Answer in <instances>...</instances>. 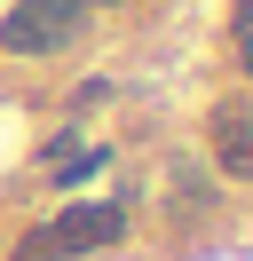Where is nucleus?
Masks as SVG:
<instances>
[{
  "label": "nucleus",
  "instance_id": "nucleus-5",
  "mask_svg": "<svg viewBox=\"0 0 253 261\" xmlns=\"http://www.w3.org/2000/svg\"><path fill=\"white\" fill-rule=\"evenodd\" d=\"M237 32H253V0H237Z\"/></svg>",
  "mask_w": 253,
  "mask_h": 261
},
{
  "label": "nucleus",
  "instance_id": "nucleus-2",
  "mask_svg": "<svg viewBox=\"0 0 253 261\" xmlns=\"http://www.w3.org/2000/svg\"><path fill=\"white\" fill-rule=\"evenodd\" d=\"M40 238H47V253H56V261L103 253V245L127 238V206H111V198H95V206H63L56 222H40Z\"/></svg>",
  "mask_w": 253,
  "mask_h": 261
},
{
  "label": "nucleus",
  "instance_id": "nucleus-6",
  "mask_svg": "<svg viewBox=\"0 0 253 261\" xmlns=\"http://www.w3.org/2000/svg\"><path fill=\"white\" fill-rule=\"evenodd\" d=\"M87 8H95V0H87Z\"/></svg>",
  "mask_w": 253,
  "mask_h": 261
},
{
  "label": "nucleus",
  "instance_id": "nucleus-3",
  "mask_svg": "<svg viewBox=\"0 0 253 261\" xmlns=\"http://www.w3.org/2000/svg\"><path fill=\"white\" fill-rule=\"evenodd\" d=\"M214 166L230 182H253V111L245 103H214Z\"/></svg>",
  "mask_w": 253,
  "mask_h": 261
},
{
  "label": "nucleus",
  "instance_id": "nucleus-1",
  "mask_svg": "<svg viewBox=\"0 0 253 261\" xmlns=\"http://www.w3.org/2000/svg\"><path fill=\"white\" fill-rule=\"evenodd\" d=\"M79 32H87V0H16L0 16V56L40 64V56H63Z\"/></svg>",
  "mask_w": 253,
  "mask_h": 261
},
{
  "label": "nucleus",
  "instance_id": "nucleus-4",
  "mask_svg": "<svg viewBox=\"0 0 253 261\" xmlns=\"http://www.w3.org/2000/svg\"><path fill=\"white\" fill-rule=\"evenodd\" d=\"M95 103H111V80H87V87L71 95V111H95Z\"/></svg>",
  "mask_w": 253,
  "mask_h": 261
}]
</instances>
